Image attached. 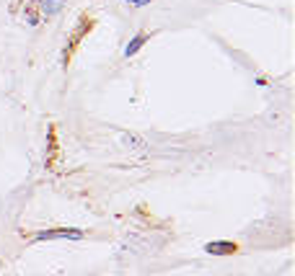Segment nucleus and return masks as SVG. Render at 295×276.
I'll return each mask as SVG.
<instances>
[{"label":"nucleus","mask_w":295,"mask_h":276,"mask_svg":"<svg viewBox=\"0 0 295 276\" xmlns=\"http://www.w3.org/2000/svg\"><path fill=\"white\" fill-rule=\"evenodd\" d=\"M11 13L21 16L26 23L39 26L42 21H47V13H44V0H16L11 3Z\"/></svg>","instance_id":"2"},{"label":"nucleus","mask_w":295,"mask_h":276,"mask_svg":"<svg viewBox=\"0 0 295 276\" xmlns=\"http://www.w3.org/2000/svg\"><path fill=\"white\" fill-rule=\"evenodd\" d=\"M86 233L78 227H54V230H42V233H34L31 240L34 243H47V240H83Z\"/></svg>","instance_id":"3"},{"label":"nucleus","mask_w":295,"mask_h":276,"mask_svg":"<svg viewBox=\"0 0 295 276\" xmlns=\"http://www.w3.org/2000/svg\"><path fill=\"white\" fill-rule=\"evenodd\" d=\"M96 16L94 13H80L78 16V23L73 26V31L68 34V42H65V47H62V54H60V62H62V67H70L73 65V60H75V54L80 49V44L86 42V36H91V31L96 29Z\"/></svg>","instance_id":"1"},{"label":"nucleus","mask_w":295,"mask_h":276,"mask_svg":"<svg viewBox=\"0 0 295 276\" xmlns=\"http://www.w3.org/2000/svg\"><path fill=\"white\" fill-rule=\"evenodd\" d=\"M127 3H132V5H148V3H153V0H127Z\"/></svg>","instance_id":"7"},{"label":"nucleus","mask_w":295,"mask_h":276,"mask_svg":"<svg viewBox=\"0 0 295 276\" xmlns=\"http://www.w3.org/2000/svg\"><path fill=\"white\" fill-rule=\"evenodd\" d=\"M238 243L233 240H213V243H207L205 245V253H213V255H233L238 253Z\"/></svg>","instance_id":"6"},{"label":"nucleus","mask_w":295,"mask_h":276,"mask_svg":"<svg viewBox=\"0 0 295 276\" xmlns=\"http://www.w3.org/2000/svg\"><path fill=\"white\" fill-rule=\"evenodd\" d=\"M57 160H60V140H57V129H54V124H52L49 132H47V160H44L47 170H52L54 165H57Z\"/></svg>","instance_id":"4"},{"label":"nucleus","mask_w":295,"mask_h":276,"mask_svg":"<svg viewBox=\"0 0 295 276\" xmlns=\"http://www.w3.org/2000/svg\"><path fill=\"white\" fill-rule=\"evenodd\" d=\"M150 36H153V31H145V29H143V31H137V34L132 36V39L127 42V47H124V52H122V57H127V60L135 57V54L140 52L148 42H150Z\"/></svg>","instance_id":"5"}]
</instances>
